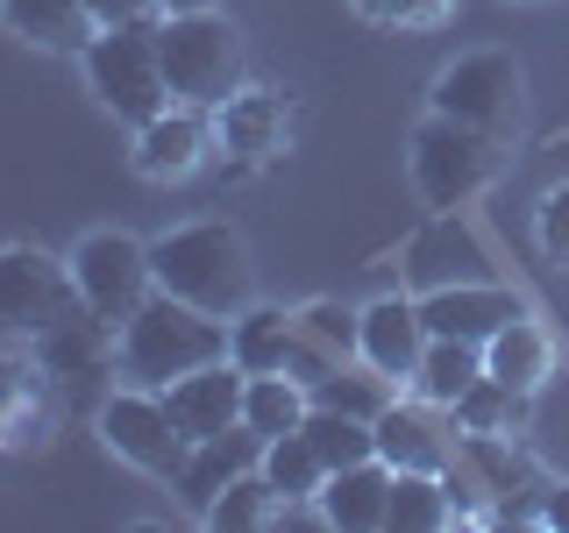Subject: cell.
<instances>
[{
    "label": "cell",
    "instance_id": "cell-1",
    "mask_svg": "<svg viewBox=\"0 0 569 533\" xmlns=\"http://www.w3.org/2000/svg\"><path fill=\"white\" fill-rule=\"evenodd\" d=\"M221 355H228V320L186 306V299H171V292L142 299V306L121 320V342H114L121 378L142 384V391H164L178 378H192V370L221 363Z\"/></svg>",
    "mask_w": 569,
    "mask_h": 533
},
{
    "label": "cell",
    "instance_id": "cell-2",
    "mask_svg": "<svg viewBox=\"0 0 569 533\" xmlns=\"http://www.w3.org/2000/svg\"><path fill=\"white\" fill-rule=\"evenodd\" d=\"M150 271H157V292L186 299L200 313H221L236 320L249 299H257V271H249V249L228 221H192V228H171V235L150 242Z\"/></svg>",
    "mask_w": 569,
    "mask_h": 533
},
{
    "label": "cell",
    "instance_id": "cell-3",
    "mask_svg": "<svg viewBox=\"0 0 569 533\" xmlns=\"http://www.w3.org/2000/svg\"><path fill=\"white\" fill-rule=\"evenodd\" d=\"M157 58H164L171 100L186 107H221L228 93H242V29L221 8H192L157 22Z\"/></svg>",
    "mask_w": 569,
    "mask_h": 533
},
{
    "label": "cell",
    "instance_id": "cell-4",
    "mask_svg": "<svg viewBox=\"0 0 569 533\" xmlns=\"http://www.w3.org/2000/svg\"><path fill=\"white\" fill-rule=\"evenodd\" d=\"M86 86L93 100L107 107L114 121H157L171 107V79H164V58H157V22L136 14V22H107L93 43H86Z\"/></svg>",
    "mask_w": 569,
    "mask_h": 533
},
{
    "label": "cell",
    "instance_id": "cell-5",
    "mask_svg": "<svg viewBox=\"0 0 569 533\" xmlns=\"http://www.w3.org/2000/svg\"><path fill=\"white\" fill-rule=\"evenodd\" d=\"M435 114L462 121V129L506 142L527 121V71L512 50H462V58L435 79Z\"/></svg>",
    "mask_w": 569,
    "mask_h": 533
},
{
    "label": "cell",
    "instance_id": "cell-6",
    "mask_svg": "<svg viewBox=\"0 0 569 533\" xmlns=\"http://www.w3.org/2000/svg\"><path fill=\"white\" fill-rule=\"evenodd\" d=\"M498 178V142L462 129L449 114H427L413 129V192L427 200V213H462Z\"/></svg>",
    "mask_w": 569,
    "mask_h": 533
},
{
    "label": "cell",
    "instance_id": "cell-7",
    "mask_svg": "<svg viewBox=\"0 0 569 533\" xmlns=\"http://www.w3.org/2000/svg\"><path fill=\"white\" fill-rule=\"evenodd\" d=\"M71 284H79V306L100 313L107 328H121L142 299L157 292V271H150V242L121 235V228H100L71 249Z\"/></svg>",
    "mask_w": 569,
    "mask_h": 533
},
{
    "label": "cell",
    "instance_id": "cell-8",
    "mask_svg": "<svg viewBox=\"0 0 569 533\" xmlns=\"http://www.w3.org/2000/svg\"><path fill=\"white\" fill-rule=\"evenodd\" d=\"M100 441H107V455H121L142 476H164V484L186 470V455H192V441L171 426L164 391H142V384L114 391V399L100 405Z\"/></svg>",
    "mask_w": 569,
    "mask_h": 533
},
{
    "label": "cell",
    "instance_id": "cell-9",
    "mask_svg": "<svg viewBox=\"0 0 569 533\" xmlns=\"http://www.w3.org/2000/svg\"><path fill=\"white\" fill-rule=\"evenodd\" d=\"M79 306L71 263L43 257V249H0V328L14 334H43Z\"/></svg>",
    "mask_w": 569,
    "mask_h": 533
},
{
    "label": "cell",
    "instance_id": "cell-10",
    "mask_svg": "<svg viewBox=\"0 0 569 533\" xmlns=\"http://www.w3.org/2000/svg\"><path fill=\"white\" fill-rule=\"evenodd\" d=\"M213 121H207V107H186V100H171L157 121H142L136 129V178H150V185H178V178H192L207 164V150H213Z\"/></svg>",
    "mask_w": 569,
    "mask_h": 533
},
{
    "label": "cell",
    "instance_id": "cell-11",
    "mask_svg": "<svg viewBox=\"0 0 569 533\" xmlns=\"http://www.w3.org/2000/svg\"><path fill=\"white\" fill-rule=\"evenodd\" d=\"M512 313H527V299L512 292V284H491V278L435 284V292H420V320H427V334H449V342H477V349H485Z\"/></svg>",
    "mask_w": 569,
    "mask_h": 533
},
{
    "label": "cell",
    "instance_id": "cell-12",
    "mask_svg": "<svg viewBox=\"0 0 569 533\" xmlns=\"http://www.w3.org/2000/svg\"><path fill=\"white\" fill-rule=\"evenodd\" d=\"M242 384H249V370L236 363V355H221V363H207V370H192V378L164 384L171 426L186 441H213V434H228V426H242Z\"/></svg>",
    "mask_w": 569,
    "mask_h": 533
},
{
    "label": "cell",
    "instance_id": "cell-13",
    "mask_svg": "<svg viewBox=\"0 0 569 533\" xmlns=\"http://www.w3.org/2000/svg\"><path fill=\"white\" fill-rule=\"evenodd\" d=\"M370 370H385L391 384H413L420 355H427V320H420V299H370L363 306V342H356Z\"/></svg>",
    "mask_w": 569,
    "mask_h": 533
},
{
    "label": "cell",
    "instance_id": "cell-14",
    "mask_svg": "<svg viewBox=\"0 0 569 533\" xmlns=\"http://www.w3.org/2000/svg\"><path fill=\"white\" fill-rule=\"evenodd\" d=\"M213 135H221V150L236 157V171H257L284 157V135H292V114H284L278 93H228L213 107Z\"/></svg>",
    "mask_w": 569,
    "mask_h": 533
},
{
    "label": "cell",
    "instance_id": "cell-15",
    "mask_svg": "<svg viewBox=\"0 0 569 533\" xmlns=\"http://www.w3.org/2000/svg\"><path fill=\"white\" fill-rule=\"evenodd\" d=\"M249 470H263V434L228 426V434H213V441H192V455H186V470L171 476V491L186 497L192 512H207L213 497L236 484V476H249Z\"/></svg>",
    "mask_w": 569,
    "mask_h": 533
},
{
    "label": "cell",
    "instance_id": "cell-16",
    "mask_svg": "<svg viewBox=\"0 0 569 533\" xmlns=\"http://www.w3.org/2000/svg\"><path fill=\"white\" fill-rule=\"evenodd\" d=\"M313 505H320V526L335 533H378L391 512V462L370 455V462H349V470H328Z\"/></svg>",
    "mask_w": 569,
    "mask_h": 533
},
{
    "label": "cell",
    "instance_id": "cell-17",
    "mask_svg": "<svg viewBox=\"0 0 569 533\" xmlns=\"http://www.w3.org/2000/svg\"><path fill=\"white\" fill-rule=\"evenodd\" d=\"M107 355H114V328L86 306H71L58 328L36 334V363H43L50 384H93L107 370Z\"/></svg>",
    "mask_w": 569,
    "mask_h": 533
},
{
    "label": "cell",
    "instance_id": "cell-18",
    "mask_svg": "<svg viewBox=\"0 0 569 533\" xmlns=\"http://www.w3.org/2000/svg\"><path fill=\"white\" fill-rule=\"evenodd\" d=\"M0 22L36 50H71V58H86V43L100 36V14L86 0H0Z\"/></svg>",
    "mask_w": 569,
    "mask_h": 533
},
{
    "label": "cell",
    "instance_id": "cell-19",
    "mask_svg": "<svg viewBox=\"0 0 569 533\" xmlns=\"http://www.w3.org/2000/svg\"><path fill=\"white\" fill-rule=\"evenodd\" d=\"M292 342H299V313H284V306H249L228 320V355L249 370V378H271V370H284L292 378Z\"/></svg>",
    "mask_w": 569,
    "mask_h": 533
},
{
    "label": "cell",
    "instance_id": "cell-20",
    "mask_svg": "<svg viewBox=\"0 0 569 533\" xmlns=\"http://www.w3.org/2000/svg\"><path fill=\"white\" fill-rule=\"evenodd\" d=\"M456 449L462 441H449L427 413H413V405H399V399L378 413V455L391 462V470H435L441 476L456 462Z\"/></svg>",
    "mask_w": 569,
    "mask_h": 533
},
{
    "label": "cell",
    "instance_id": "cell-21",
    "mask_svg": "<svg viewBox=\"0 0 569 533\" xmlns=\"http://www.w3.org/2000/svg\"><path fill=\"white\" fill-rule=\"evenodd\" d=\"M485 370L498 384H512V391H541V378L556 370V342H548V328L533 313H512L485 342Z\"/></svg>",
    "mask_w": 569,
    "mask_h": 533
},
{
    "label": "cell",
    "instance_id": "cell-22",
    "mask_svg": "<svg viewBox=\"0 0 569 533\" xmlns=\"http://www.w3.org/2000/svg\"><path fill=\"white\" fill-rule=\"evenodd\" d=\"M462 434H506V441H520L527 426H533V391H512V384H498L491 370L477 378L462 399L449 405Z\"/></svg>",
    "mask_w": 569,
    "mask_h": 533
},
{
    "label": "cell",
    "instance_id": "cell-23",
    "mask_svg": "<svg viewBox=\"0 0 569 533\" xmlns=\"http://www.w3.org/2000/svg\"><path fill=\"white\" fill-rule=\"evenodd\" d=\"M391 533H441L456 526V497H449V476L435 470H391V512H385Z\"/></svg>",
    "mask_w": 569,
    "mask_h": 533
},
{
    "label": "cell",
    "instance_id": "cell-24",
    "mask_svg": "<svg viewBox=\"0 0 569 533\" xmlns=\"http://www.w3.org/2000/svg\"><path fill=\"white\" fill-rule=\"evenodd\" d=\"M307 413H313L307 384L284 378V370H271V378H249V384H242V426H249V434H263V441L299 434V426H307Z\"/></svg>",
    "mask_w": 569,
    "mask_h": 533
},
{
    "label": "cell",
    "instance_id": "cell-25",
    "mask_svg": "<svg viewBox=\"0 0 569 533\" xmlns=\"http://www.w3.org/2000/svg\"><path fill=\"white\" fill-rule=\"evenodd\" d=\"M477 378H485V349H477V342H449V334H427V355L413 370V391L427 405H456Z\"/></svg>",
    "mask_w": 569,
    "mask_h": 533
},
{
    "label": "cell",
    "instance_id": "cell-26",
    "mask_svg": "<svg viewBox=\"0 0 569 533\" xmlns=\"http://www.w3.org/2000/svg\"><path fill=\"white\" fill-rule=\"evenodd\" d=\"M299 434L313 441V455L328 462V470H349V462H370V455H378V420L335 413V405H313Z\"/></svg>",
    "mask_w": 569,
    "mask_h": 533
},
{
    "label": "cell",
    "instance_id": "cell-27",
    "mask_svg": "<svg viewBox=\"0 0 569 533\" xmlns=\"http://www.w3.org/2000/svg\"><path fill=\"white\" fill-rule=\"evenodd\" d=\"M278 505H284V497L271 491V476L249 470V476H236V484L213 497L200 520H207L213 533H263V526H278Z\"/></svg>",
    "mask_w": 569,
    "mask_h": 533
},
{
    "label": "cell",
    "instance_id": "cell-28",
    "mask_svg": "<svg viewBox=\"0 0 569 533\" xmlns=\"http://www.w3.org/2000/svg\"><path fill=\"white\" fill-rule=\"evenodd\" d=\"M307 399L313 405H335V413H356V420H378L385 405H391V378L385 370H349V363H335L320 384H307Z\"/></svg>",
    "mask_w": 569,
    "mask_h": 533
},
{
    "label": "cell",
    "instance_id": "cell-29",
    "mask_svg": "<svg viewBox=\"0 0 569 533\" xmlns=\"http://www.w3.org/2000/svg\"><path fill=\"white\" fill-rule=\"evenodd\" d=\"M36 405H43V363L36 355H0V441H29Z\"/></svg>",
    "mask_w": 569,
    "mask_h": 533
},
{
    "label": "cell",
    "instance_id": "cell-30",
    "mask_svg": "<svg viewBox=\"0 0 569 533\" xmlns=\"http://www.w3.org/2000/svg\"><path fill=\"white\" fill-rule=\"evenodd\" d=\"M263 476H271L278 497H320V484H328V462L313 455L307 434H278V441H263Z\"/></svg>",
    "mask_w": 569,
    "mask_h": 533
},
{
    "label": "cell",
    "instance_id": "cell-31",
    "mask_svg": "<svg viewBox=\"0 0 569 533\" xmlns=\"http://www.w3.org/2000/svg\"><path fill=\"white\" fill-rule=\"evenodd\" d=\"M299 334H307V342H320L335 363H349L356 342H363V313L335 306V299H313V306H299Z\"/></svg>",
    "mask_w": 569,
    "mask_h": 533
},
{
    "label": "cell",
    "instance_id": "cell-32",
    "mask_svg": "<svg viewBox=\"0 0 569 533\" xmlns=\"http://www.w3.org/2000/svg\"><path fill=\"white\" fill-rule=\"evenodd\" d=\"M533 242H541V257L556 263V271H569V178L541 192V207H533Z\"/></svg>",
    "mask_w": 569,
    "mask_h": 533
},
{
    "label": "cell",
    "instance_id": "cell-33",
    "mask_svg": "<svg viewBox=\"0 0 569 533\" xmlns=\"http://www.w3.org/2000/svg\"><path fill=\"white\" fill-rule=\"evenodd\" d=\"M349 8L363 14V22H378V29H435L456 0H349Z\"/></svg>",
    "mask_w": 569,
    "mask_h": 533
},
{
    "label": "cell",
    "instance_id": "cell-34",
    "mask_svg": "<svg viewBox=\"0 0 569 533\" xmlns=\"http://www.w3.org/2000/svg\"><path fill=\"white\" fill-rule=\"evenodd\" d=\"M86 8H93L100 29H107V22H136V14H150L157 0H86Z\"/></svg>",
    "mask_w": 569,
    "mask_h": 533
},
{
    "label": "cell",
    "instance_id": "cell-35",
    "mask_svg": "<svg viewBox=\"0 0 569 533\" xmlns=\"http://www.w3.org/2000/svg\"><path fill=\"white\" fill-rule=\"evenodd\" d=\"M541 526L569 533V484H548V497H541Z\"/></svg>",
    "mask_w": 569,
    "mask_h": 533
},
{
    "label": "cell",
    "instance_id": "cell-36",
    "mask_svg": "<svg viewBox=\"0 0 569 533\" xmlns=\"http://www.w3.org/2000/svg\"><path fill=\"white\" fill-rule=\"evenodd\" d=\"M192 8H213V0H157V14H192Z\"/></svg>",
    "mask_w": 569,
    "mask_h": 533
},
{
    "label": "cell",
    "instance_id": "cell-37",
    "mask_svg": "<svg viewBox=\"0 0 569 533\" xmlns=\"http://www.w3.org/2000/svg\"><path fill=\"white\" fill-rule=\"evenodd\" d=\"M520 8H527V0H520Z\"/></svg>",
    "mask_w": 569,
    "mask_h": 533
}]
</instances>
